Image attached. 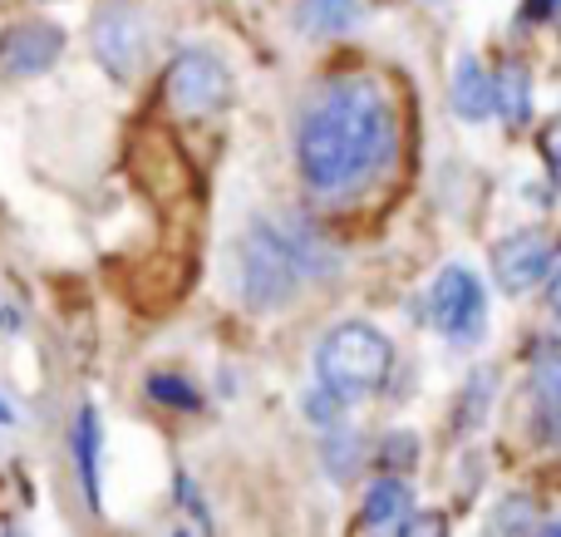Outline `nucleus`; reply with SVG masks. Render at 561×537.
<instances>
[{
  "mask_svg": "<svg viewBox=\"0 0 561 537\" xmlns=\"http://www.w3.org/2000/svg\"><path fill=\"white\" fill-rule=\"evenodd\" d=\"M399 153V114L375 75L330 79L296 128L300 183L320 203L359 193Z\"/></svg>",
  "mask_w": 561,
  "mask_h": 537,
  "instance_id": "obj_1",
  "label": "nucleus"
},
{
  "mask_svg": "<svg viewBox=\"0 0 561 537\" xmlns=\"http://www.w3.org/2000/svg\"><path fill=\"white\" fill-rule=\"evenodd\" d=\"M335 272V247L320 227L300 217H262L242 237V301L252 311H276L300 292V282Z\"/></svg>",
  "mask_w": 561,
  "mask_h": 537,
  "instance_id": "obj_2",
  "label": "nucleus"
},
{
  "mask_svg": "<svg viewBox=\"0 0 561 537\" xmlns=\"http://www.w3.org/2000/svg\"><path fill=\"white\" fill-rule=\"evenodd\" d=\"M389 370H394V345H389L385 331L365 321H340L320 335L316 345V375L320 390H330L335 400L355 404L365 395L385 390Z\"/></svg>",
  "mask_w": 561,
  "mask_h": 537,
  "instance_id": "obj_3",
  "label": "nucleus"
},
{
  "mask_svg": "<svg viewBox=\"0 0 561 537\" xmlns=\"http://www.w3.org/2000/svg\"><path fill=\"white\" fill-rule=\"evenodd\" d=\"M163 99L178 118H213L217 108L232 99V75L227 65L203 45H187L168 59Z\"/></svg>",
  "mask_w": 561,
  "mask_h": 537,
  "instance_id": "obj_4",
  "label": "nucleus"
},
{
  "mask_svg": "<svg viewBox=\"0 0 561 537\" xmlns=\"http://www.w3.org/2000/svg\"><path fill=\"white\" fill-rule=\"evenodd\" d=\"M89 49L104 65L108 79H134L144 69L148 55V20L144 10H134L128 0H108L99 5V15L89 20Z\"/></svg>",
  "mask_w": 561,
  "mask_h": 537,
  "instance_id": "obj_5",
  "label": "nucleus"
},
{
  "mask_svg": "<svg viewBox=\"0 0 561 537\" xmlns=\"http://www.w3.org/2000/svg\"><path fill=\"white\" fill-rule=\"evenodd\" d=\"M428 316H434V325L454 345H473L478 335H483V321H488L483 282H478L468 266H448V272H438L434 292H428Z\"/></svg>",
  "mask_w": 561,
  "mask_h": 537,
  "instance_id": "obj_6",
  "label": "nucleus"
},
{
  "mask_svg": "<svg viewBox=\"0 0 561 537\" xmlns=\"http://www.w3.org/2000/svg\"><path fill=\"white\" fill-rule=\"evenodd\" d=\"M557 256H561V247H557L552 232H542V227H523V232H507L503 242L493 247V276H497L503 292L523 296V292H533L537 282L552 276Z\"/></svg>",
  "mask_w": 561,
  "mask_h": 537,
  "instance_id": "obj_7",
  "label": "nucleus"
},
{
  "mask_svg": "<svg viewBox=\"0 0 561 537\" xmlns=\"http://www.w3.org/2000/svg\"><path fill=\"white\" fill-rule=\"evenodd\" d=\"M65 55V30L49 20H20L0 35V75L5 79H35Z\"/></svg>",
  "mask_w": 561,
  "mask_h": 537,
  "instance_id": "obj_8",
  "label": "nucleus"
},
{
  "mask_svg": "<svg viewBox=\"0 0 561 537\" xmlns=\"http://www.w3.org/2000/svg\"><path fill=\"white\" fill-rule=\"evenodd\" d=\"M527 365H533V404H537L542 439L561 444V341H552V335H537Z\"/></svg>",
  "mask_w": 561,
  "mask_h": 537,
  "instance_id": "obj_9",
  "label": "nucleus"
},
{
  "mask_svg": "<svg viewBox=\"0 0 561 537\" xmlns=\"http://www.w3.org/2000/svg\"><path fill=\"white\" fill-rule=\"evenodd\" d=\"M104 424H99V410L94 404H79L75 414V479H79V493H84V509L104 513Z\"/></svg>",
  "mask_w": 561,
  "mask_h": 537,
  "instance_id": "obj_10",
  "label": "nucleus"
},
{
  "mask_svg": "<svg viewBox=\"0 0 561 537\" xmlns=\"http://www.w3.org/2000/svg\"><path fill=\"white\" fill-rule=\"evenodd\" d=\"M359 518H365L369 533L404 528V523L414 518V489H409L404 479H394V473H385V479H375L365 489V509H359Z\"/></svg>",
  "mask_w": 561,
  "mask_h": 537,
  "instance_id": "obj_11",
  "label": "nucleus"
},
{
  "mask_svg": "<svg viewBox=\"0 0 561 537\" xmlns=\"http://www.w3.org/2000/svg\"><path fill=\"white\" fill-rule=\"evenodd\" d=\"M493 108L503 114L507 128L533 124V69L523 59H503L493 75Z\"/></svg>",
  "mask_w": 561,
  "mask_h": 537,
  "instance_id": "obj_12",
  "label": "nucleus"
},
{
  "mask_svg": "<svg viewBox=\"0 0 561 537\" xmlns=\"http://www.w3.org/2000/svg\"><path fill=\"white\" fill-rule=\"evenodd\" d=\"M448 94H454V114L463 118V124H483V118H493V75H488L473 55L458 59Z\"/></svg>",
  "mask_w": 561,
  "mask_h": 537,
  "instance_id": "obj_13",
  "label": "nucleus"
},
{
  "mask_svg": "<svg viewBox=\"0 0 561 537\" xmlns=\"http://www.w3.org/2000/svg\"><path fill=\"white\" fill-rule=\"evenodd\" d=\"M365 20L359 0H300L296 5V25L310 30V35H350V30Z\"/></svg>",
  "mask_w": 561,
  "mask_h": 537,
  "instance_id": "obj_14",
  "label": "nucleus"
},
{
  "mask_svg": "<svg viewBox=\"0 0 561 537\" xmlns=\"http://www.w3.org/2000/svg\"><path fill=\"white\" fill-rule=\"evenodd\" d=\"M359 454H365V439L345 424H330L325 430V444H320V464H325L330 479H350L359 469Z\"/></svg>",
  "mask_w": 561,
  "mask_h": 537,
  "instance_id": "obj_15",
  "label": "nucleus"
},
{
  "mask_svg": "<svg viewBox=\"0 0 561 537\" xmlns=\"http://www.w3.org/2000/svg\"><path fill=\"white\" fill-rule=\"evenodd\" d=\"M148 400L168 404V410H197V404H203V395H197V385L187 380V375L153 370V375H148Z\"/></svg>",
  "mask_w": 561,
  "mask_h": 537,
  "instance_id": "obj_16",
  "label": "nucleus"
},
{
  "mask_svg": "<svg viewBox=\"0 0 561 537\" xmlns=\"http://www.w3.org/2000/svg\"><path fill=\"white\" fill-rule=\"evenodd\" d=\"M542 158H547V173H552V183L561 193V118H552V124L542 128Z\"/></svg>",
  "mask_w": 561,
  "mask_h": 537,
  "instance_id": "obj_17",
  "label": "nucleus"
},
{
  "mask_svg": "<svg viewBox=\"0 0 561 537\" xmlns=\"http://www.w3.org/2000/svg\"><path fill=\"white\" fill-rule=\"evenodd\" d=\"M306 410L316 414V420L330 430V424L340 420V410H345V400H335V395H330V390H316V395H310V400H306Z\"/></svg>",
  "mask_w": 561,
  "mask_h": 537,
  "instance_id": "obj_18",
  "label": "nucleus"
},
{
  "mask_svg": "<svg viewBox=\"0 0 561 537\" xmlns=\"http://www.w3.org/2000/svg\"><path fill=\"white\" fill-rule=\"evenodd\" d=\"M404 537H448V518L444 513H419L404 523Z\"/></svg>",
  "mask_w": 561,
  "mask_h": 537,
  "instance_id": "obj_19",
  "label": "nucleus"
},
{
  "mask_svg": "<svg viewBox=\"0 0 561 537\" xmlns=\"http://www.w3.org/2000/svg\"><path fill=\"white\" fill-rule=\"evenodd\" d=\"M389 469H399V459H414V454H419V444L414 439H404V434H399V439H389Z\"/></svg>",
  "mask_w": 561,
  "mask_h": 537,
  "instance_id": "obj_20",
  "label": "nucleus"
},
{
  "mask_svg": "<svg viewBox=\"0 0 561 537\" xmlns=\"http://www.w3.org/2000/svg\"><path fill=\"white\" fill-rule=\"evenodd\" d=\"M557 10H561V0H523V20H547Z\"/></svg>",
  "mask_w": 561,
  "mask_h": 537,
  "instance_id": "obj_21",
  "label": "nucleus"
},
{
  "mask_svg": "<svg viewBox=\"0 0 561 537\" xmlns=\"http://www.w3.org/2000/svg\"><path fill=\"white\" fill-rule=\"evenodd\" d=\"M547 282H552V286H547V296H552V316L561 321V256H557V266H552V276H547Z\"/></svg>",
  "mask_w": 561,
  "mask_h": 537,
  "instance_id": "obj_22",
  "label": "nucleus"
},
{
  "mask_svg": "<svg viewBox=\"0 0 561 537\" xmlns=\"http://www.w3.org/2000/svg\"><path fill=\"white\" fill-rule=\"evenodd\" d=\"M10 424H15V404L0 395V430H10Z\"/></svg>",
  "mask_w": 561,
  "mask_h": 537,
  "instance_id": "obj_23",
  "label": "nucleus"
},
{
  "mask_svg": "<svg viewBox=\"0 0 561 537\" xmlns=\"http://www.w3.org/2000/svg\"><path fill=\"white\" fill-rule=\"evenodd\" d=\"M0 537H30L25 528H5V533H0Z\"/></svg>",
  "mask_w": 561,
  "mask_h": 537,
  "instance_id": "obj_24",
  "label": "nucleus"
},
{
  "mask_svg": "<svg viewBox=\"0 0 561 537\" xmlns=\"http://www.w3.org/2000/svg\"><path fill=\"white\" fill-rule=\"evenodd\" d=\"M542 537H561V523H552V528H547Z\"/></svg>",
  "mask_w": 561,
  "mask_h": 537,
  "instance_id": "obj_25",
  "label": "nucleus"
},
{
  "mask_svg": "<svg viewBox=\"0 0 561 537\" xmlns=\"http://www.w3.org/2000/svg\"><path fill=\"white\" fill-rule=\"evenodd\" d=\"M168 537H193V533H187V528H173V533H168Z\"/></svg>",
  "mask_w": 561,
  "mask_h": 537,
  "instance_id": "obj_26",
  "label": "nucleus"
}]
</instances>
